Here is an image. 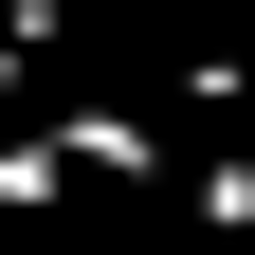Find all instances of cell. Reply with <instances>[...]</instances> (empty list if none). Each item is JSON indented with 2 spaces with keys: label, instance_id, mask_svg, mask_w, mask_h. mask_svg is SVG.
Listing matches in <instances>:
<instances>
[{
  "label": "cell",
  "instance_id": "cell-3",
  "mask_svg": "<svg viewBox=\"0 0 255 255\" xmlns=\"http://www.w3.org/2000/svg\"><path fill=\"white\" fill-rule=\"evenodd\" d=\"M37 73H55V55H37V37H0V110H18V91H37Z\"/></svg>",
  "mask_w": 255,
  "mask_h": 255
},
{
  "label": "cell",
  "instance_id": "cell-1",
  "mask_svg": "<svg viewBox=\"0 0 255 255\" xmlns=\"http://www.w3.org/2000/svg\"><path fill=\"white\" fill-rule=\"evenodd\" d=\"M73 182H91V164H73V128H18V146H0V219H55Z\"/></svg>",
  "mask_w": 255,
  "mask_h": 255
},
{
  "label": "cell",
  "instance_id": "cell-2",
  "mask_svg": "<svg viewBox=\"0 0 255 255\" xmlns=\"http://www.w3.org/2000/svg\"><path fill=\"white\" fill-rule=\"evenodd\" d=\"M0 37H37V55H55V37H73V0H0Z\"/></svg>",
  "mask_w": 255,
  "mask_h": 255
}]
</instances>
